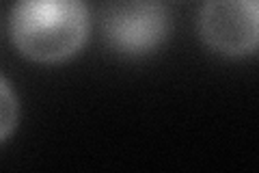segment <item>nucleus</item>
<instances>
[{
  "mask_svg": "<svg viewBox=\"0 0 259 173\" xmlns=\"http://www.w3.org/2000/svg\"><path fill=\"white\" fill-rule=\"evenodd\" d=\"M20 56L37 65H61L82 52L91 37L87 0H15L7 20Z\"/></svg>",
  "mask_w": 259,
  "mask_h": 173,
  "instance_id": "f257e3e1",
  "label": "nucleus"
},
{
  "mask_svg": "<svg viewBox=\"0 0 259 173\" xmlns=\"http://www.w3.org/2000/svg\"><path fill=\"white\" fill-rule=\"evenodd\" d=\"M102 30L112 52L143 59L164 46L171 35V15L162 0H108Z\"/></svg>",
  "mask_w": 259,
  "mask_h": 173,
  "instance_id": "f03ea898",
  "label": "nucleus"
},
{
  "mask_svg": "<svg viewBox=\"0 0 259 173\" xmlns=\"http://www.w3.org/2000/svg\"><path fill=\"white\" fill-rule=\"evenodd\" d=\"M20 126V97L9 78L0 72V145Z\"/></svg>",
  "mask_w": 259,
  "mask_h": 173,
  "instance_id": "20e7f679",
  "label": "nucleus"
},
{
  "mask_svg": "<svg viewBox=\"0 0 259 173\" xmlns=\"http://www.w3.org/2000/svg\"><path fill=\"white\" fill-rule=\"evenodd\" d=\"M203 46L225 59L255 56L259 48V0H205L197 15Z\"/></svg>",
  "mask_w": 259,
  "mask_h": 173,
  "instance_id": "7ed1b4c3",
  "label": "nucleus"
}]
</instances>
